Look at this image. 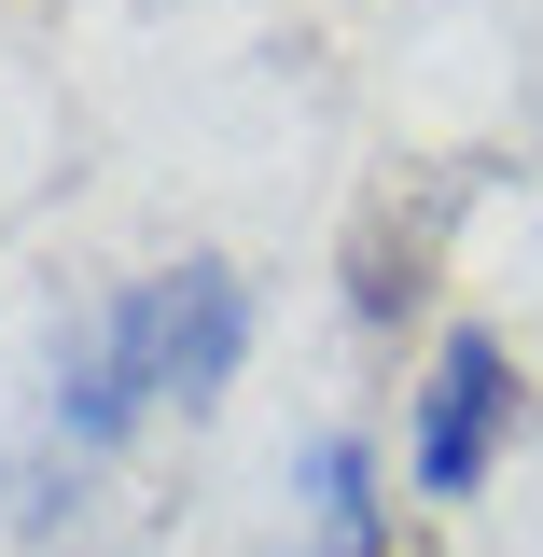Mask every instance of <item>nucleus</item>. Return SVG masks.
I'll return each instance as SVG.
<instances>
[{"label": "nucleus", "mask_w": 543, "mask_h": 557, "mask_svg": "<svg viewBox=\"0 0 543 557\" xmlns=\"http://www.w3.org/2000/svg\"><path fill=\"white\" fill-rule=\"evenodd\" d=\"M237 348H251V293H237L223 265H153V278H126V293L57 348V446L98 460L126 418L209 405V391L237 376Z\"/></svg>", "instance_id": "obj_1"}, {"label": "nucleus", "mask_w": 543, "mask_h": 557, "mask_svg": "<svg viewBox=\"0 0 543 557\" xmlns=\"http://www.w3.org/2000/svg\"><path fill=\"white\" fill-rule=\"evenodd\" d=\"M502 432H516V362H502V335H446V348H432V376H418L405 474L432 487V502H474L488 460H502Z\"/></svg>", "instance_id": "obj_2"}, {"label": "nucleus", "mask_w": 543, "mask_h": 557, "mask_svg": "<svg viewBox=\"0 0 543 557\" xmlns=\"http://www.w3.org/2000/svg\"><path fill=\"white\" fill-rule=\"evenodd\" d=\"M293 557H391L377 460H362L348 432H321V446H307V530H293Z\"/></svg>", "instance_id": "obj_3"}]
</instances>
